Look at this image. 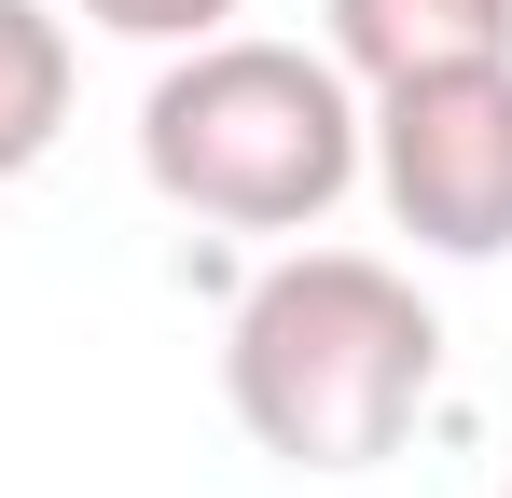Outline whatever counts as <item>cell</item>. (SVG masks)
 Instances as JSON below:
<instances>
[{
    "instance_id": "cell-1",
    "label": "cell",
    "mask_w": 512,
    "mask_h": 498,
    "mask_svg": "<svg viewBox=\"0 0 512 498\" xmlns=\"http://www.w3.org/2000/svg\"><path fill=\"white\" fill-rule=\"evenodd\" d=\"M443 388V319L388 249H277L222 319V402L277 471H374Z\"/></svg>"
},
{
    "instance_id": "cell-2",
    "label": "cell",
    "mask_w": 512,
    "mask_h": 498,
    "mask_svg": "<svg viewBox=\"0 0 512 498\" xmlns=\"http://www.w3.org/2000/svg\"><path fill=\"white\" fill-rule=\"evenodd\" d=\"M139 180L222 236H319L360 194V83L319 42H180L139 97Z\"/></svg>"
},
{
    "instance_id": "cell-3",
    "label": "cell",
    "mask_w": 512,
    "mask_h": 498,
    "mask_svg": "<svg viewBox=\"0 0 512 498\" xmlns=\"http://www.w3.org/2000/svg\"><path fill=\"white\" fill-rule=\"evenodd\" d=\"M360 180L429 263H499L512 249V56L416 70L360 97Z\"/></svg>"
},
{
    "instance_id": "cell-4",
    "label": "cell",
    "mask_w": 512,
    "mask_h": 498,
    "mask_svg": "<svg viewBox=\"0 0 512 498\" xmlns=\"http://www.w3.org/2000/svg\"><path fill=\"white\" fill-rule=\"evenodd\" d=\"M333 14V56L360 97L374 83H416V70H485V56H512V0H319Z\"/></svg>"
},
{
    "instance_id": "cell-5",
    "label": "cell",
    "mask_w": 512,
    "mask_h": 498,
    "mask_svg": "<svg viewBox=\"0 0 512 498\" xmlns=\"http://www.w3.org/2000/svg\"><path fill=\"white\" fill-rule=\"evenodd\" d=\"M70 139V14L56 0H0V180Z\"/></svg>"
},
{
    "instance_id": "cell-6",
    "label": "cell",
    "mask_w": 512,
    "mask_h": 498,
    "mask_svg": "<svg viewBox=\"0 0 512 498\" xmlns=\"http://www.w3.org/2000/svg\"><path fill=\"white\" fill-rule=\"evenodd\" d=\"M56 14H84V28H111V42H153V56H180V42H222L250 0H56Z\"/></svg>"
},
{
    "instance_id": "cell-7",
    "label": "cell",
    "mask_w": 512,
    "mask_h": 498,
    "mask_svg": "<svg viewBox=\"0 0 512 498\" xmlns=\"http://www.w3.org/2000/svg\"><path fill=\"white\" fill-rule=\"evenodd\" d=\"M499 498H512V485H499Z\"/></svg>"
}]
</instances>
